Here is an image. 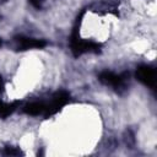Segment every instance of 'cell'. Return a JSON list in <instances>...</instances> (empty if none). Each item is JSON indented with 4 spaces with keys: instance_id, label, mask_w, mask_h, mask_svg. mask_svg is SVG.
<instances>
[{
    "instance_id": "obj_6",
    "label": "cell",
    "mask_w": 157,
    "mask_h": 157,
    "mask_svg": "<svg viewBox=\"0 0 157 157\" xmlns=\"http://www.w3.org/2000/svg\"><path fill=\"white\" fill-rule=\"evenodd\" d=\"M44 110H45V104L43 102H31V103H27L25 107H23V112L28 115H39V114H44Z\"/></svg>"
},
{
    "instance_id": "obj_12",
    "label": "cell",
    "mask_w": 157,
    "mask_h": 157,
    "mask_svg": "<svg viewBox=\"0 0 157 157\" xmlns=\"http://www.w3.org/2000/svg\"><path fill=\"white\" fill-rule=\"evenodd\" d=\"M0 45H1V40H0Z\"/></svg>"
},
{
    "instance_id": "obj_8",
    "label": "cell",
    "mask_w": 157,
    "mask_h": 157,
    "mask_svg": "<svg viewBox=\"0 0 157 157\" xmlns=\"http://www.w3.org/2000/svg\"><path fill=\"white\" fill-rule=\"evenodd\" d=\"M0 153L5 155V156H21V155H23V152L18 147H15V146H6V147H4V150Z\"/></svg>"
},
{
    "instance_id": "obj_3",
    "label": "cell",
    "mask_w": 157,
    "mask_h": 157,
    "mask_svg": "<svg viewBox=\"0 0 157 157\" xmlns=\"http://www.w3.org/2000/svg\"><path fill=\"white\" fill-rule=\"evenodd\" d=\"M98 80L107 86H112L117 91L125 87V76L124 75H117V74L108 71V70L102 71L98 75Z\"/></svg>"
},
{
    "instance_id": "obj_7",
    "label": "cell",
    "mask_w": 157,
    "mask_h": 157,
    "mask_svg": "<svg viewBox=\"0 0 157 157\" xmlns=\"http://www.w3.org/2000/svg\"><path fill=\"white\" fill-rule=\"evenodd\" d=\"M18 103H20L18 101L12 102V103H10V104H4V103H1V104H0V117H1V118H6L7 115H10V114L17 108Z\"/></svg>"
},
{
    "instance_id": "obj_4",
    "label": "cell",
    "mask_w": 157,
    "mask_h": 157,
    "mask_svg": "<svg viewBox=\"0 0 157 157\" xmlns=\"http://www.w3.org/2000/svg\"><path fill=\"white\" fill-rule=\"evenodd\" d=\"M136 78L148 87H155L156 82V72L148 65H140L136 70Z\"/></svg>"
},
{
    "instance_id": "obj_11",
    "label": "cell",
    "mask_w": 157,
    "mask_h": 157,
    "mask_svg": "<svg viewBox=\"0 0 157 157\" xmlns=\"http://www.w3.org/2000/svg\"><path fill=\"white\" fill-rule=\"evenodd\" d=\"M0 1H6V0H0Z\"/></svg>"
},
{
    "instance_id": "obj_13",
    "label": "cell",
    "mask_w": 157,
    "mask_h": 157,
    "mask_svg": "<svg viewBox=\"0 0 157 157\" xmlns=\"http://www.w3.org/2000/svg\"><path fill=\"white\" fill-rule=\"evenodd\" d=\"M0 104H1V102H0Z\"/></svg>"
},
{
    "instance_id": "obj_9",
    "label": "cell",
    "mask_w": 157,
    "mask_h": 157,
    "mask_svg": "<svg viewBox=\"0 0 157 157\" xmlns=\"http://www.w3.org/2000/svg\"><path fill=\"white\" fill-rule=\"evenodd\" d=\"M29 2H31L34 7H40V2H39V0H29Z\"/></svg>"
},
{
    "instance_id": "obj_10",
    "label": "cell",
    "mask_w": 157,
    "mask_h": 157,
    "mask_svg": "<svg viewBox=\"0 0 157 157\" xmlns=\"http://www.w3.org/2000/svg\"><path fill=\"white\" fill-rule=\"evenodd\" d=\"M2 87H4V85H2V80H1V76H0V93H1V91H2Z\"/></svg>"
},
{
    "instance_id": "obj_2",
    "label": "cell",
    "mask_w": 157,
    "mask_h": 157,
    "mask_svg": "<svg viewBox=\"0 0 157 157\" xmlns=\"http://www.w3.org/2000/svg\"><path fill=\"white\" fill-rule=\"evenodd\" d=\"M70 99V94L66 91H58L53 97L49 104H45V110H44V117H50L58 113L64 105L67 104Z\"/></svg>"
},
{
    "instance_id": "obj_1",
    "label": "cell",
    "mask_w": 157,
    "mask_h": 157,
    "mask_svg": "<svg viewBox=\"0 0 157 157\" xmlns=\"http://www.w3.org/2000/svg\"><path fill=\"white\" fill-rule=\"evenodd\" d=\"M81 17H82V13L77 18V23L74 27L71 39H70V47H71V52H72L74 56H80L85 53H98L99 52V44H97L94 42H90V40H82L80 38L78 27H80Z\"/></svg>"
},
{
    "instance_id": "obj_5",
    "label": "cell",
    "mask_w": 157,
    "mask_h": 157,
    "mask_svg": "<svg viewBox=\"0 0 157 157\" xmlns=\"http://www.w3.org/2000/svg\"><path fill=\"white\" fill-rule=\"evenodd\" d=\"M17 50H28V49H40L47 45V43L42 39L29 38V37H17L15 39Z\"/></svg>"
}]
</instances>
